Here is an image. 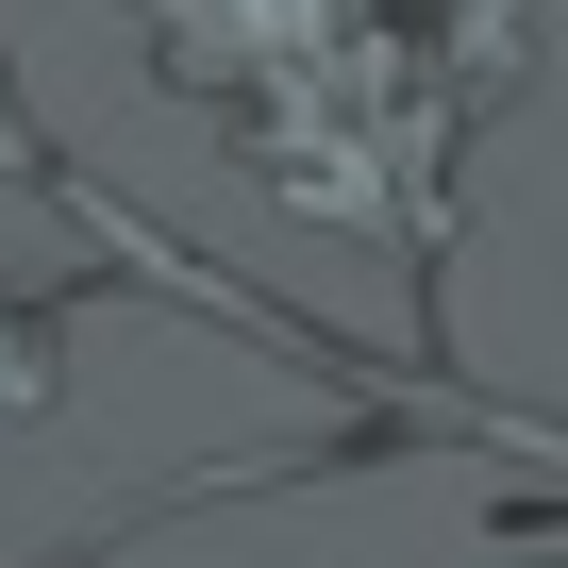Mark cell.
I'll list each match as a JSON object with an SVG mask.
<instances>
[{
    "label": "cell",
    "instance_id": "obj_1",
    "mask_svg": "<svg viewBox=\"0 0 568 568\" xmlns=\"http://www.w3.org/2000/svg\"><path fill=\"white\" fill-rule=\"evenodd\" d=\"M34 385H51V352H34V318H18V302H0V402H34Z\"/></svg>",
    "mask_w": 568,
    "mask_h": 568
}]
</instances>
